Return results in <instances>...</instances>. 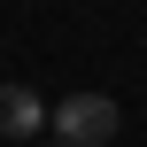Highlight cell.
I'll return each mask as SVG.
<instances>
[{
	"instance_id": "6da1fadb",
	"label": "cell",
	"mask_w": 147,
	"mask_h": 147,
	"mask_svg": "<svg viewBox=\"0 0 147 147\" xmlns=\"http://www.w3.org/2000/svg\"><path fill=\"white\" fill-rule=\"evenodd\" d=\"M116 101L109 93H70V101H54V140L62 147H109L116 140Z\"/></svg>"
},
{
	"instance_id": "7a4b0ae2",
	"label": "cell",
	"mask_w": 147,
	"mask_h": 147,
	"mask_svg": "<svg viewBox=\"0 0 147 147\" xmlns=\"http://www.w3.org/2000/svg\"><path fill=\"white\" fill-rule=\"evenodd\" d=\"M47 116H54V109H47L31 85H0V140H31Z\"/></svg>"
},
{
	"instance_id": "3957f363",
	"label": "cell",
	"mask_w": 147,
	"mask_h": 147,
	"mask_svg": "<svg viewBox=\"0 0 147 147\" xmlns=\"http://www.w3.org/2000/svg\"><path fill=\"white\" fill-rule=\"evenodd\" d=\"M47 147H62V140H47Z\"/></svg>"
}]
</instances>
